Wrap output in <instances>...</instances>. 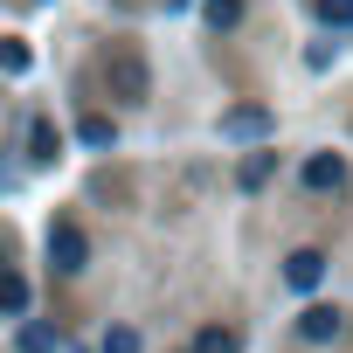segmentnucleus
<instances>
[{
  "mask_svg": "<svg viewBox=\"0 0 353 353\" xmlns=\"http://www.w3.org/2000/svg\"><path fill=\"white\" fill-rule=\"evenodd\" d=\"M208 21H215V28H236V21H243V0H208Z\"/></svg>",
  "mask_w": 353,
  "mask_h": 353,
  "instance_id": "nucleus-12",
  "label": "nucleus"
},
{
  "mask_svg": "<svg viewBox=\"0 0 353 353\" xmlns=\"http://www.w3.org/2000/svg\"><path fill=\"white\" fill-rule=\"evenodd\" d=\"M21 353H56V325H21Z\"/></svg>",
  "mask_w": 353,
  "mask_h": 353,
  "instance_id": "nucleus-9",
  "label": "nucleus"
},
{
  "mask_svg": "<svg viewBox=\"0 0 353 353\" xmlns=\"http://www.w3.org/2000/svg\"><path fill=\"white\" fill-rule=\"evenodd\" d=\"M104 90H111L118 104H145V97H152L145 56H139V49H111V56H104Z\"/></svg>",
  "mask_w": 353,
  "mask_h": 353,
  "instance_id": "nucleus-1",
  "label": "nucleus"
},
{
  "mask_svg": "<svg viewBox=\"0 0 353 353\" xmlns=\"http://www.w3.org/2000/svg\"><path fill=\"white\" fill-rule=\"evenodd\" d=\"M298 339H312V346H325V339H339V312H332V305H312V312L298 319Z\"/></svg>",
  "mask_w": 353,
  "mask_h": 353,
  "instance_id": "nucleus-5",
  "label": "nucleus"
},
{
  "mask_svg": "<svg viewBox=\"0 0 353 353\" xmlns=\"http://www.w3.org/2000/svg\"><path fill=\"white\" fill-rule=\"evenodd\" d=\"M77 139H83V145H111V118H97V111H90V118L77 125Z\"/></svg>",
  "mask_w": 353,
  "mask_h": 353,
  "instance_id": "nucleus-10",
  "label": "nucleus"
},
{
  "mask_svg": "<svg viewBox=\"0 0 353 353\" xmlns=\"http://www.w3.org/2000/svg\"><path fill=\"white\" fill-rule=\"evenodd\" d=\"M49 263H56V270H83V263H90V243H83L77 222H56V229H49Z\"/></svg>",
  "mask_w": 353,
  "mask_h": 353,
  "instance_id": "nucleus-2",
  "label": "nucleus"
},
{
  "mask_svg": "<svg viewBox=\"0 0 353 353\" xmlns=\"http://www.w3.org/2000/svg\"><path fill=\"white\" fill-rule=\"evenodd\" d=\"M339 181H346V159H339V152L305 159V188H339Z\"/></svg>",
  "mask_w": 353,
  "mask_h": 353,
  "instance_id": "nucleus-6",
  "label": "nucleus"
},
{
  "mask_svg": "<svg viewBox=\"0 0 353 353\" xmlns=\"http://www.w3.org/2000/svg\"><path fill=\"white\" fill-rule=\"evenodd\" d=\"M270 173H277V152H250L243 159V188H263Z\"/></svg>",
  "mask_w": 353,
  "mask_h": 353,
  "instance_id": "nucleus-8",
  "label": "nucleus"
},
{
  "mask_svg": "<svg viewBox=\"0 0 353 353\" xmlns=\"http://www.w3.org/2000/svg\"><path fill=\"white\" fill-rule=\"evenodd\" d=\"M319 14H325L332 28H353V0H319Z\"/></svg>",
  "mask_w": 353,
  "mask_h": 353,
  "instance_id": "nucleus-15",
  "label": "nucleus"
},
{
  "mask_svg": "<svg viewBox=\"0 0 353 353\" xmlns=\"http://www.w3.org/2000/svg\"><path fill=\"white\" fill-rule=\"evenodd\" d=\"M28 152H35V159H56V152H63V139H56V125H49V118H35V125H28Z\"/></svg>",
  "mask_w": 353,
  "mask_h": 353,
  "instance_id": "nucleus-7",
  "label": "nucleus"
},
{
  "mask_svg": "<svg viewBox=\"0 0 353 353\" xmlns=\"http://www.w3.org/2000/svg\"><path fill=\"white\" fill-rule=\"evenodd\" d=\"M104 353H139V332H132V325H111V332H104Z\"/></svg>",
  "mask_w": 353,
  "mask_h": 353,
  "instance_id": "nucleus-14",
  "label": "nucleus"
},
{
  "mask_svg": "<svg viewBox=\"0 0 353 353\" xmlns=\"http://www.w3.org/2000/svg\"><path fill=\"white\" fill-rule=\"evenodd\" d=\"M194 353H236V332H222V325H208V332L194 339Z\"/></svg>",
  "mask_w": 353,
  "mask_h": 353,
  "instance_id": "nucleus-11",
  "label": "nucleus"
},
{
  "mask_svg": "<svg viewBox=\"0 0 353 353\" xmlns=\"http://www.w3.org/2000/svg\"><path fill=\"white\" fill-rule=\"evenodd\" d=\"M8 312H14V319L28 312V277H21V270H8Z\"/></svg>",
  "mask_w": 353,
  "mask_h": 353,
  "instance_id": "nucleus-13",
  "label": "nucleus"
},
{
  "mask_svg": "<svg viewBox=\"0 0 353 353\" xmlns=\"http://www.w3.org/2000/svg\"><path fill=\"white\" fill-rule=\"evenodd\" d=\"M284 277H291V291H319V277H325V256H319V250H298V256L284 263Z\"/></svg>",
  "mask_w": 353,
  "mask_h": 353,
  "instance_id": "nucleus-4",
  "label": "nucleus"
},
{
  "mask_svg": "<svg viewBox=\"0 0 353 353\" xmlns=\"http://www.w3.org/2000/svg\"><path fill=\"white\" fill-rule=\"evenodd\" d=\"M270 111L263 104H236V111H222V139H270Z\"/></svg>",
  "mask_w": 353,
  "mask_h": 353,
  "instance_id": "nucleus-3",
  "label": "nucleus"
}]
</instances>
